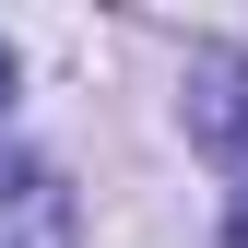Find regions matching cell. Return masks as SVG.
Here are the masks:
<instances>
[{"label": "cell", "instance_id": "1", "mask_svg": "<svg viewBox=\"0 0 248 248\" xmlns=\"http://www.w3.org/2000/svg\"><path fill=\"white\" fill-rule=\"evenodd\" d=\"M0 248H83V201L59 189L47 154H12V142H0Z\"/></svg>", "mask_w": 248, "mask_h": 248}, {"label": "cell", "instance_id": "3", "mask_svg": "<svg viewBox=\"0 0 248 248\" xmlns=\"http://www.w3.org/2000/svg\"><path fill=\"white\" fill-rule=\"evenodd\" d=\"M225 248H248V189H236V213H225Z\"/></svg>", "mask_w": 248, "mask_h": 248}, {"label": "cell", "instance_id": "2", "mask_svg": "<svg viewBox=\"0 0 248 248\" xmlns=\"http://www.w3.org/2000/svg\"><path fill=\"white\" fill-rule=\"evenodd\" d=\"M189 142L225 154V166H248V59L236 47H201L189 59Z\"/></svg>", "mask_w": 248, "mask_h": 248}, {"label": "cell", "instance_id": "4", "mask_svg": "<svg viewBox=\"0 0 248 248\" xmlns=\"http://www.w3.org/2000/svg\"><path fill=\"white\" fill-rule=\"evenodd\" d=\"M0 95H12V47H0Z\"/></svg>", "mask_w": 248, "mask_h": 248}]
</instances>
